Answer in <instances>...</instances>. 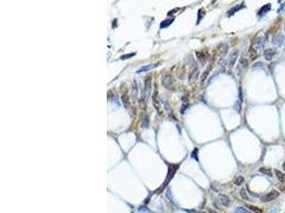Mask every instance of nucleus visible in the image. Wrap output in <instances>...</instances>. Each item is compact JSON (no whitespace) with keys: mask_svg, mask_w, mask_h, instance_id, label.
Instances as JSON below:
<instances>
[{"mask_svg":"<svg viewBox=\"0 0 285 213\" xmlns=\"http://www.w3.org/2000/svg\"><path fill=\"white\" fill-rule=\"evenodd\" d=\"M162 85L165 86L168 90H174V86H175V80H174L173 76L171 73H167L162 77Z\"/></svg>","mask_w":285,"mask_h":213,"instance_id":"nucleus-1","label":"nucleus"},{"mask_svg":"<svg viewBox=\"0 0 285 213\" xmlns=\"http://www.w3.org/2000/svg\"><path fill=\"white\" fill-rule=\"evenodd\" d=\"M278 196H279V192L273 190V191L269 192V193H267L264 196H262L261 200L263 201V203H269V201H271V200H273V199L277 198Z\"/></svg>","mask_w":285,"mask_h":213,"instance_id":"nucleus-2","label":"nucleus"},{"mask_svg":"<svg viewBox=\"0 0 285 213\" xmlns=\"http://www.w3.org/2000/svg\"><path fill=\"white\" fill-rule=\"evenodd\" d=\"M284 42V35L282 33H278L277 35H275L272 39V45L275 47H281Z\"/></svg>","mask_w":285,"mask_h":213,"instance_id":"nucleus-3","label":"nucleus"},{"mask_svg":"<svg viewBox=\"0 0 285 213\" xmlns=\"http://www.w3.org/2000/svg\"><path fill=\"white\" fill-rule=\"evenodd\" d=\"M152 90V76H147L144 79V93H146V96L151 94Z\"/></svg>","mask_w":285,"mask_h":213,"instance_id":"nucleus-4","label":"nucleus"},{"mask_svg":"<svg viewBox=\"0 0 285 213\" xmlns=\"http://www.w3.org/2000/svg\"><path fill=\"white\" fill-rule=\"evenodd\" d=\"M177 167H178V165H172V166L169 168V173H168V176H167L166 181H165V186H167V184H168V182H169V180H170V179L173 178L174 174H175L176 171H177ZM165 186H163V188H165Z\"/></svg>","mask_w":285,"mask_h":213,"instance_id":"nucleus-5","label":"nucleus"},{"mask_svg":"<svg viewBox=\"0 0 285 213\" xmlns=\"http://www.w3.org/2000/svg\"><path fill=\"white\" fill-rule=\"evenodd\" d=\"M271 9V4L270 3H267V4L263 5V7L260 9V11L257 12V16H260V17H262V16H264V15H266L267 13L270 11Z\"/></svg>","mask_w":285,"mask_h":213,"instance_id":"nucleus-6","label":"nucleus"},{"mask_svg":"<svg viewBox=\"0 0 285 213\" xmlns=\"http://www.w3.org/2000/svg\"><path fill=\"white\" fill-rule=\"evenodd\" d=\"M275 54V50L273 48H267L265 51H264V56H265V59L268 60V61L272 60Z\"/></svg>","mask_w":285,"mask_h":213,"instance_id":"nucleus-7","label":"nucleus"},{"mask_svg":"<svg viewBox=\"0 0 285 213\" xmlns=\"http://www.w3.org/2000/svg\"><path fill=\"white\" fill-rule=\"evenodd\" d=\"M160 63H157V64H150V65H146V66H142L140 69H138L137 71V73H146V71H151V69L155 68V67H157Z\"/></svg>","mask_w":285,"mask_h":213,"instance_id":"nucleus-8","label":"nucleus"},{"mask_svg":"<svg viewBox=\"0 0 285 213\" xmlns=\"http://www.w3.org/2000/svg\"><path fill=\"white\" fill-rule=\"evenodd\" d=\"M138 94H139V90H138V83H137V81H136V80H134V82H132V99L137 100V98H138Z\"/></svg>","mask_w":285,"mask_h":213,"instance_id":"nucleus-9","label":"nucleus"},{"mask_svg":"<svg viewBox=\"0 0 285 213\" xmlns=\"http://www.w3.org/2000/svg\"><path fill=\"white\" fill-rule=\"evenodd\" d=\"M121 99H122V102H123V105H124V108L128 109L129 107H130V101H129L128 94L125 93V92H123L122 96H121Z\"/></svg>","mask_w":285,"mask_h":213,"instance_id":"nucleus-10","label":"nucleus"},{"mask_svg":"<svg viewBox=\"0 0 285 213\" xmlns=\"http://www.w3.org/2000/svg\"><path fill=\"white\" fill-rule=\"evenodd\" d=\"M153 105H154V107H155V109L160 113V105H159L158 92L157 91H155V93H154V95H153Z\"/></svg>","mask_w":285,"mask_h":213,"instance_id":"nucleus-11","label":"nucleus"},{"mask_svg":"<svg viewBox=\"0 0 285 213\" xmlns=\"http://www.w3.org/2000/svg\"><path fill=\"white\" fill-rule=\"evenodd\" d=\"M237 56H238V50H234V52L231 54L230 56V61H229V66L233 67L235 65V62L237 60Z\"/></svg>","mask_w":285,"mask_h":213,"instance_id":"nucleus-12","label":"nucleus"},{"mask_svg":"<svg viewBox=\"0 0 285 213\" xmlns=\"http://www.w3.org/2000/svg\"><path fill=\"white\" fill-rule=\"evenodd\" d=\"M219 199H220V203H221L224 207H229L230 205H231V200H230L229 196H227V195H220V196H219Z\"/></svg>","mask_w":285,"mask_h":213,"instance_id":"nucleus-13","label":"nucleus"},{"mask_svg":"<svg viewBox=\"0 0 285 213\" xmlns=\"http://www.w3.org/2000/svg\"><path fill=\"white\" fill-rule=\"evenodd\" d=\"M212 65L210 64V65H208V67L206 68V71H204V73H202V76H201V83H204L205 80L207 79V77H208V75H209L210 71H212Z\"/></svg>","mask_w":285,"mask_h":213,"instance_id":"nucleus-14","label":"nucleus"},{"mask_svg":"<svg viewBox=\"0 0 285 213\" xmlns=\"http://www.w3.org/2000/svg\"><path fill=\"white\" fill-rule=\"evenodd\" d=\"M195 54H197V60H199V61L201 62V64H202V65H204L205 61H206V59H207V56H205V54L203 53L202 51H197V53H195Z\"/></svg>","mask_w":285,"mask_h":213,"instance_id":"nucleus-15","label":"nucleus"},{"mask_svg":"<svg viewBox=\"0 0 285 213\" xmlns=\"http://www.w3.org/2000/svg\"><path fill=\"white\" fill-rule=\"evenodd\" d=\"M249 53H250V60H255L256 58H257V51H256V49L254 48L253 46H251L250 47V49H249Z\"/></svg>","mask_w":285,"mask_h":213,"instance_id":"nucleus-16","label":"nucleus"},{"mask_svg":"<svg viewBox=\"0 0 285 213\" xmlns=\"http://www.w3.org/2000/svg\"><path fill=\"white\" fill-rule=\"evenodd\" d=\"M248 65H249V62H248V60L246 59V58H240V60H239V66L241 67V68H244V69H247L248 68Z\"/></svg>","mask_w":285,"mask_h":213,"instance_id":"nucleus-17","label":"nucleus"},{"mask_svg":"<svg viewBox=\"0 0 285 213\" xmlns=\"http://www.w3.org/2000/svg\"><path fill=\"white\" fill-rule=\"evenodd\" d=\"M197 67H194V68L192 69V71L189 73V76H188V80L191 82V81L193 80V78H197Z\"/></svg>","mask_w":285,"mask_h":213,"instance_id":"nucleus-18","label":"nucleus"},{"mask_svg":"<svg viewBox=\"0 0 285 213\" xmlns=\"http://www.w3.org/2000/svg\"><path fill=\"white\" fill-rule=\"evenodd\" d=\"M260 171H261V173H263V174L267 175V176H269V177L273 176L272 173H271V171L269 168H267V167H261V168H260Z\"/></svg>","mask_w":285,"mask_h":213,"instance_id":"nucleus-19","label":"nucleus"},{"mask_svg":"<svg viewBox=\"0 0 285 213\" xmlns=\"http://www.w3.org/2000/svg\"><path fill=\"white\" fill-rule=\"evenodd\" d=\"M275 176H277V178H278L279 180H280V181H284L285 176H284V174H283L282 171H278V169H275Z\"/></svg>","mask_w":285,"mask_h":213,"instance_id":"nucleus-20","label":"nucleus"},{"mask_svg":"<svg viewBox=\"0 0 285 213\" xmlns=\"http://www.w3.org/2000/svg\"><path fill=\"white\" fill-rule=\"evenodd\" d=\"M242 7H245V5H244V4L237 5V7H235L234 9H232V10H230V11H229V13H227V15H229V16H231V15L234 14V13L236 12V11L240 10V9H242Z\"/></svg>","mask_w":285,"mask_h":213,"instance_id":"nucleus-21","label":"nucleus"},{"mask_svg":"<svg viewBox=\"0 0 285 213\" xmlns=\"http://www.w3.org/2000/svg\"><path fill=\"white\" fill-rule=\"evenodd\" d=\"M142 126H143L144 128H149V126H150V118L146 114L143 118V122H142Z\"/></svg>","mask_w":285,"mask_h":213,"instance_id":"nucleus-22","label":"nucleus"},{"mask_svg":"<svg viewBox=\"0 0 285 213\" xmlns=\"http://www.w3.org/2000/svg\"><path fill=\"white\" fill-rule=\"evenodd\" d=\"M235 212H236V213H251L250 211L248 210V209L244 208V207H237L236 210H235Z\"/></svg>","mask_w":285,"mask_h":213,"instance_id":"nucleus-23","label":"nucleus"},{"mask_svg":"<svg viewBox=\"0 0 285 213\" xmlns=\"http://www.w3.org/2000/svg\"><path fill=\"white\" fill-rule=\"evenodd\" d=\"M244 180H245L244 177H242V176H238L236 179H235L234 183L236 184V186H240V184L242 183V182H244Z\"/></svg>","mask_w":285,"mask_h":213,"instance_id":"nucleus-24","label":"nucleus"},{"mask_svg":"<svg viewBox=\"0 0 285 213\" xmlns=\"http://www.w3.org/2000/svg\"><path fill=\"white\" fill-rule=\"evenodd\" d=\"M240 196L242 197L244 199H246V200H249V197L248 195H247V192L245 191V189H241L240 190Z\"/></svg>","mask_w":285,"mask_h":213,"instance_id":"nucleus-25","label":"nucleus"},{"mask_svg":"<svg viewBox=\"0 0 285 213\" xmlns=\"http://www.w3.org/2000/svg\"><path fill=\"white\" fill-rule=\"evenodd\" d=\"M197 154H199V149H197V148H195V149L192 151V154H191V157H192L194 160H197V161L199 160V158H197Z\"/></svg>","mask_w":285,"mask_h":213,"instance_id":"nucleus-26","label":"nucleus"},{"mask_svg":"<svg viewBox=\"0 0 285 213\" xmlns=\"http://www.w3.org/2000/svg\"><path fill=\"white\" fill-rule=\"evenodd\" d=\"M249 209H251L252 211H254V212L256 213H262V210L260 208H257V207H254V206H248Z\"/></svg>","mask_w":285,"mask_h":213,"instance_id":"nucleus-27","label":"nucleus"},{"mask_svg":"<svg viewBox=\"0 0 285 213\" xmlns=\"http://www.w3.org/2000/svg\"><path fill=\"white\" fill-rule=\"evenodd\" d=\"M135 52H132V53H128V54H124L123 56H121V59L122 60H125V59H128V58H132V56H135Z\"/></svg>","mask_w":285,"mask_h":213,"instance_id":"nucleus-28","label":"nucleus"},{"mask_svg":"<svg viewBox=\"0 0 285 213\" xmlns=\"http://www.w3.org/2000/svg\"><path fill=\"white\" fill-rule=\"evenodd\" d=\"M172 20L173 19H171V20H165L166 22H163V24H160V27L161 28H165V27H167V26H169L170 24H172Z\"/></svg>","mask_w":285,"mask_h":213,"instance_id":"nucleus-29","label":"nucleus"},{"mask_svg":"<svg viewBox=\"0 0 285 213\" xmlns=\"http://www.w3.org/2000/svg\"><path fill=\"white\" fill-rule=\"evenodd\" d=\"M283 11H284V12H285V2L283 3L282 5H281V7H280V9H279V11H278V12H279V13H282Z\"/></svg>","mask_w":285,"mask_h":213,"instance_id":"nucleus-30","label":"nucleus"},{"mask_svg":"<svg viewBox=\"0 0 285 213\" xmlns=\"http://www.w3.org/2000/svg\"><path fill=\"white\" fill-rule=\"evenodd\" d=\"M208 213H217V212H216L215 210H212V209H209V210H208Z\"/></svg>","mask_w":285,"mask_h":213,"instance_id":"nucleus-31","label":"nucleus"},{"mask_svg":"<svg viewBox=\"0 0 285 213\" xmlns=\"http://www.w3.org/2000/svg\"><path fill=\"white\" fill-rule=\"evenodd\" d=\"M283 168H284V171H285V162H283Z\"/></svg>","mask_w":285,"mask_h":213,"instance_id":"nucleus-32","label":"nucleus"},{"mask_svg":"<svg viewBox=\"0 0 285 213\" xmlns=\"http://www.w3.org/2000/svg\"><path fill=\"white\" fill-rule=\"evenodd\" d=\"M199 213H206V212H203V211H202V212H199Z\"/></svg>","mask_w":285,"mask_h":213,"instance_id":"nucleus-33","label":"nucleus"},{"mask_svg":"<svg viewBox=\"0 0 285 213\" xmlns=\"http://www.w3.org/2000/svg\"><path fill=\"white\" fill-rule=\"evenodd\" d=\"M281 1H282V0H279V2H281Z\"/></svg>","mask_w":285,"mask_h":213,"instance_id":"nucleus-34","label":"nucleus"}]
</instances>
